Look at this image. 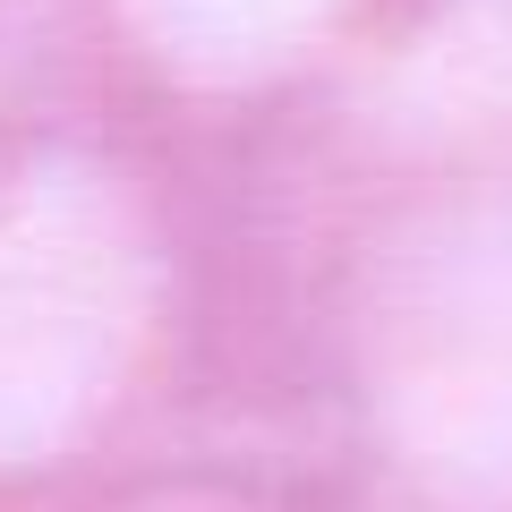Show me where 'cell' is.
<instances>
[{"instance_id":"4","label":"cell","mask_w":512,"mask_h":512,"mask_svg":"<svg viewBox=\"0 0 512 512\" xmlns=\"http://www.w3.org/2000/svg\"><path fill=\"white\" fill-rule=\"evenodd\" d=\"M308 171H512V0H393Z\"/></svg>"},{"instance_id":"5","label":"cell","mask_w":512,"mask_h":512,"mask_svg":"<svg viewBox=\"0 0 512 512\" xmlns=\"http://www.w3.org/2000/svg\"><path fill=\"white\" fill-rule=\"evenodd\" d=\"M60 512H350L342 495L325 487L299 444H282L274 427H248V419H222L205 436L171 444V453L137 461V470L103 478L94 495Z\"/></svg>"},{"instance_id":"3","label":"cell","mask_w":512,"mask_h":512,"mask_svg":"<svg viewBox=\"0 0 512 512\" xmlns=\"http://www.w3.org/2000/svg\"><path fill=\"white\" fill-rule=\"evenodd\" d=\"M393 0H69L86 94L214 171H274L342 103Z\"/></svg>"},{"instance_id":"2","label":"cell","mask_w":512,"mask_h":512,"mask_svg":"<svg viewBox=\"0 0 512 512\" xmlns=\"http://www.w3.org/2000/svg\"><path fill=\"white\" fill-rule=\"evenodd\" d=\"M239 419L350 512H512V171H248Z\"/></svg>"},{"instance_id":"1","label":"cell","mask_w":512,"mask_h":512,"mask_svg":"<svg viewBox=\"0 0 512 512\" xmlns=\"http://www.w3.org/2000/svg\"><path fill=\"white\" fill-rule=\"evenodd\" d=\"M256 205L239 171L69 103L0 137V512L239 419Z\"/></svg>"}]
</instances>
